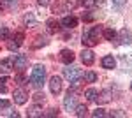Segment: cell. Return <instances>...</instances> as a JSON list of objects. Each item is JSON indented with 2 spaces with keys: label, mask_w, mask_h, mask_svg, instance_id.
Returning <instances> with one entry per match:
<instances>
[{
  "label": "cell",
  "mask_w": 132,
  "mask_h": 118,
  "mask_svg": "<svg viewBox=\"0 0 132 118\" xmlns=\"http://www.w3.org/2000/svg\"><path fill=\"white\" fill-rule=\"evenodd\" d=\"M44 79H46V69H44V65H35L34 70H32L30 74V83L34 88H41L42 85H44Z\"/></svg>",
  "instance_id": "cell-1"
},
{
  "label": "cell",
  "mask_w": 132,
  "mask_h": 118,
  "mask_svg": "<svg viewBox=\"0 0 132 118\" xmlns=\"http://www.w3.org/2000/svg\"><path fill=\"white\" fill-rule=\"evenodd\" d=\"M99 35H101V28L99 27H92V28L85 30V34H83V44L85 46H95L97 42H99Z\"/></svg>",
  "instance_id": "cell-2"
},
{
  "label": "cell",
  "mask_w": 132,
  "mask_h": 118,
  "mask_svg": "<svg viewBox=\"0 0 132 118\" xmlns=\"http://www.w3.org/2000/svg\"><path fill=\"white\" fill-rule=\"evenodd\" d=\"M76 92H72L71 88H69V92H67V95H65V99H63V108L67 109V111H72V109L76 108Z\"/></svg>",
  "instance_id": "cell-3"
},
{
  "label": "cell",
  "mask_w": 132,
  "mask_h": 118,
  "mask_svg": "<svg viewBox=\"0 0 132 118\" xmlns=\"http://www.w3.org/2000/svg\"><path fill=\"white\" fill-rule=\"evenodd\" d=\"M63 76L69 79V81H74V79H78L79 76H81V70L78 69V67H74V65H67L65 69H63Z\"/></svg>",
  "instance_id": "cell-4"
},
{
  "label": "cell",
  "mask_w": 132,
  "mask_h": 118,
  "mask_svg": "<svg viewBox=\"0 0 132 118\" xmlns=\"http://www.w3.org/2000/svg\"><path fill=\"white\" fill-rule=\"evenodd\" d=\"M12 97H14V102H16V104L23 106V104H27V100H28V93L23 88H18V90H14Z\"/></svg>",
  "instance_id": "cell-5"
},
{
  "label": "cell",
  "mask_w": 132,
  "mask_h": 118,
  "mask_svg": "<svg viewBox=\"0 0 132 118\" xmlns=\"http://www.w3.org/2000/svg\"><path fill=\"white\" fill-rule=\"evenodd\" d=\"M50 90H51V93H55V95H58L62 92V78L60 76H53L50 79Z\"/></svg>",
  "instance_id": "cell-6"
},
{
  "label": "cell",
  "mask_w": 132,
  "mask_h": 118,
  "mask_svg": "<svg viewBox=\"0 0 132 118\" xmlns=\"http://www.w3.org/2000/svg\"><path fill=\"white\" fill-rule=\"evenodd\" d=\"M14 69H18V70H23L27 65H28V58L25 57V55H16L14 57Z\"/></svg>",
  "instance_id": "cell-7"
},
{
  "label": "cell",
  "mask_w": 132,
  "mask_h": 118,
  "mask_svg": "<svg viewBox=\"0 0 132 118\" xmlns=\"http://www.w3.org/2000/svg\"><path fill=\"white\" fill-rule=\"evenodd\" d=\"M81 62L85 65H92L95 62V55H93L92 49H83L81 51Z\"/></svg>",
  "instance_id": "cell-8"
},
{
  "label": "cell",
  "mask_w": 132,
  "mask_h": 118,
  "mask_svg": "<svg viewBox=\"0 0 132 118\" xmlns=\"http://www.w3.org/2000/svg\"><path fill=\"white\" fill-rule=\"evenodd\" d=\"M12 69H14V65H12V60L11 58L0 60V74H9Z\"/></svg>",
  "instance_id": "cell-9"
},
{
  "label": "cell",
  "mask_w": 132,
  "mask_h": 118,
  "mask_svg": "<svg viewBox=\"0 0 132 118\" xmlns=\"http://www.w3.org/2000/svg\"><path fill=\"white\" fill-rule=\"evenodd\" d=\"M60 60L65 64V65H69L74 62V53H72L71 49H62L60 51Z\"/></svg>",
  "instance_id": "cell-10"
},
{
  "label": "cell",
  "mask_w": 132,
  "mask_h": 118,
  "mask_svg": "<svg viewBox=\"0 0 132 118\" xmlns=\"http://www.w3.org/2000/svg\"><path fill=\"white\" fill-rule=\"evenodd\" d=\"M60 23H62V27H65V28H74L78 25V20L74 16H63Z\"/></svg>",
  "instance_id": "cell-11"
},
{
  "label": "cell",
  "mask_w": 132,
  "mask_h": 118,
  "mask_svg": "<svg viewBox=\"0 0 132 118\" xmlns=\"http://www.w3.org/2000/svg\"><path fill=\"white\" fill-rule=\"evenodd\" d=\"M101 64H102V67H104V69H114V65H116V60L113 58L111 55H106V57L101 60Z\"/></svg>",
  "instance_id": "cell-12"
},
{
  "label": "cell",
  "mask_w": 132,
  "mask_h": 118,
  "mask_svg": "<svg viewBox=\"0 0 132 118\" xmlns=\"http://www.w3.org/2000/svg\"><path fill=\"white\" fill-rule=\"evenodd\" d=\"M120 42H122V44H130V42H132V34H130V30L123 28L122 32H120Z\"/></svg>",
  "instance_id": "cell-13"
},
{
  "label": "cell",
  "mask_w": 132,
  "mask_h": 118,
  "mask_svg": "<svg viewBox=\"0 0 132 118\" xmlns=\"http://www.w3.org/2000/svg\"><path fill=\"white\" fill-rule=\"evenodd\" d=\"M99 104H106V102H109L111 100V92L109 90H102L101 93H99V97L95 99Z\"/></svg>",
  "instance_id": "cell-14"
},
{
  "label": "cell",
  "mask_w": 132,
  "mask_h": 118,
  "mask_svg": "<svg viewBox=\"0 0 132 118\" xmlns=\"http://www.w3.org/2000/svg\"><path fill=\"white\" fill-rule=\"evenodd\" d=\"M46 27H48V32H50V34H56V30H58V21L50 18V20L46 21Z\"/></svg>",
  "instance_id": "cell-15"
},
{
  "label": "cell",
  "mask_w": 132,
  "mask_h": 118,
  "mask_svg": "<svg viewBox=\"0 0 132 118\" xmlns=\"http://www.w3.org/2000/svg\"><path fill=\"white\" fill-rule=\"evenodd\" d=\"M30 118H37V116H44V113H42V109L39 108V106H32L30 109H28V113H27Z\"/></svg>",
  "instance_id": "cell-16"
},
{
  "label": "cell",
  "mask_w": 132,
  "mask_h": 118,
  "mask_svg": "<svg viewBox=\"0 0 132 118\" xmlns=\"http://www.w3.org/2000/svg\"><path fill=\"white\" fill-rule=\"evenodd\" d=\"M23 21H25V25H27V27H35V25H37V20H35L34 12H28V14L23 18Z\"/></svg>",
  "instance_id": "cell-17"
},
{
  "label": "cell",
  "mask_w": 132,
  "mask_h": 118,
  "mask_svg": "<svg viewBox=\"0 0 132 118\" xmlns=\"http://www.w3.org/2000/svg\"><path fill=\"white\" fill-rule=\"evenodd\" d=\"M102 35H104V37H106L108 41H113V39H116V32H114L113 28H109V27H108V28H104V30H102Z\"/></svg>",
  "instance_id": "cell-18"
},
{
  "label": "cell",
  "mask_w": 132,
  "mask_h": 118,
  "mask_svg": "<svg viewBox=\"0 0 132 118\" xmlns=\"http://www.w3.org/2000/svg\"><path fill=\"white\" fill-rule=\"evenodd\" d=\"M88 115V108L85 106V104H81V106H76V116L78 118H83Z\"/></svg>",
  "instance_id": "cell-19"
},
{
  "label": "cell",
  "mask_w": 132,
  "mask_h": 118,
  "mask_svg": "<svg viewBox=\"0 0 132 118\" xmlns=\"http://www.w3.org/2000/svg\"><path fill=\"white\" fill-rule=\"evenodd\" d=\"M85 97H86V100L93 102V100L97 99V90H95V88H88L86 92H85Z\"/></svg>",
  "instance_id": "cell-20"
},
{
  "label": "cell",
  "mask_w": 132,
  "mask_h": 118,
  "mask_svg": "<svg viewBox=\"0 0 132 118\" xmlns=\"http://www.w3.org/2000/svg\"><path fill=\"white\" fill-rule=\"evenodd\" d=\"M85 81H86V83H95V81H97V74H95L93 70L85 72Z\"/></svg>",
  "instance_id": "cell-21"
},
{
  "label": "cell",
  "mask_w": 132,
  "mask_h": 118,
  "mask_svg": "<svg viewBox=\"0 0 132 118\" xmlns=\"http://www.w3.org/2000/svg\"><path fill=\"white\" fill-rule=\"evenodd\" d=\"M11 35V32L7 27H0V41H7Z\"/></svg>",
  "instance_id": "cell-22"
},
{
  "label": "cell",
  "mask_w": 132,
  "mask_h": 118,
  "mask_svg": "<svg viewBox=\"0 0 132 118\" xmlns=\"http://www.w3.org/2000/svg\"><path fill=\"white\" fill-rule=\"evenodd\" d=\"M92 116L93 118H99V116H109V113H106V109H102V108H97L93 113H92Z\"/></svg>",
  "instance_id": "cell-23"
},
{
  "label": "cell",
  "mask_w": 132,
  "mask_h": 118,
  "mask_svg": "<svg viewBox=\"0 0 132 118\" xmlns=\"http://www.w3.org/2000/svg\"><path fill=\"white\" fill-rule=\"evenodd\" d=\"M7 83H9V78L0 79V93H5V92H7Z\"/></svg>",
  "instance_id": "cell-24"
},
{
  "label": "cell",
  "mask_w": 132,
  "mask_h": 118,
  "mask_svg": "<svg viewBox=\"0 0 132 118\" xmlns=\"http://www.w3.org/2000/svg\"><path fill=\"white\" fill-rule=\"evenodd\" d=\"M50 41L46 37H37V42H34V48H41V46H46Z\"/></svg>",
  "instance_id": "cell-25"
},
{
  "label": "cell",
  "mask_w": 132,
  "mask_h": 118,
  "mask_svg": "<svg viewBox=\"0 0 132 118\" xmlns=\"http://www.w3.org/2000/svg\"><path fill=\"white\" fill-rule=\"evenodd\" d=\"M18 5V0H4V7L5 9H14Z\"/></svg>",
  "instance_id": "cell-26"
},
{
  "label": "cell",
  "mask_w": 132,
  "mask_h": 118,
  "mask_svg": "<svg viewBox=\"0 0 132 118\" xmlns=\"http://www.w3.org/2000/svg\"><path fill=\"white\" fill-rule=\"evenodd\" d=\"M79 5V0H67L65 2V7L67 9H74V7H78Z\"/></svg>",
  "instance_id": "cell-27"
},
{
  "label": "cell",
  "mask_w": 132,
  "mask_h": 118,
  "mask_svg": "<svg viewBox=\"0 0 132 118\" xmlns=\"http://www.w3.org/2000/svg\"><path fill=\"white\" fill-rule=\"evenodd\" d=\"M23 41H25V35H23V34H21V32H16V34H14V42H18V44H23Z\"/></svg>",
  "instance_id": "cell-28"
},
{
  "label": "cell",
  "mask_w": 132,
  "mask_h": 118,
  "mask_svg": "<svg viewBox=\"0 0 132 118\" xmlns=\"http://www.w3.org/2000/svg\"><path fill=\"white\" fill-rule=\"evenodd\" d=\"M125 4H127V0H113V5H114V9H122Z\"/></svg>",
  "instance_id": "cell-29"
},
{
  "label": "cell",
  "mask_w": 132,
  "mask_h": 118,
  "mask_svg": "<svg viewBox=\"0 0 132 118\" xmlns=\"http://www.w3.org/2000/svg\"><path fill=\"white\" fill-rule=\"evenodd\" d=\"M16 83H20V85H25V81H27V78H25V76H23V74H21V70H20V74H16Z\"/></svg>",
  "instance_id": "cell-30"
},
{
  "label": "cell",
  "mask_w": 132,
  "mask_h": 118,
  "mask_svg": "<svg viewBox=\"0 0 132 118\" xmlns=\"http://www.w3.org/2000/svg\"><path fill=\"white\" fill-rule=\"evenodd\" d=\"M7 48H9L11 51H16V49L20 48V44H18V42H14V41H9V42H7Z\"/></svg>",
  "instance_id": "cell-31"
},
{
  "label": "cell",
  "mask_w": 132,
  "mask_h": 118,
  "mask_svg": "<svg viewBox=\"0 0 132 118\" xmlns=\"http://www.w3.org/2000/svg\"><path fill=\"white\" fill-rule=\"evenodd\" d=\"M79 4H83L85 7H93L95 5V0H79Z\"/></svg>",
  "instance_id": "cell-32"
},
{
  "label": "cell",
  "mask_w": 132,
  "mask_h": 118,
  "mask_svg": "<svg viewBox=\"0 0 132 118\" xmlns=\"http://www.w3.org/2000/svg\"><path fill=\"white\" fill-rule=\"evenodd\" d=\"M34 100H35L37 104L44 102V93H35V95H34Z\"/></svg>",
  "instance_id": "cell-33"
},
{
  "label": "cell",
  "mask_w": 132,
  "mask_h": 118,
  "mask_svg": "<svg viewBox=\"0 0 132 118\" xmlns=\"http://www.w3.org/2000/svg\"><path fill=\"white\" fill-rule=\"evenodd\" d=\"M44 116H58V109H48L44 113Z\"/></svg>",
  "instance_id": "cell-34"
},
{
  "label": "cell",
  "mask_w": 132,
  "mask_h": 118,
  "mask_svg": "<svg viewBox=\"0 0 132 118\" xmlns=\"http://www.w3.org/2000/svg\"><path fill=\"white\" fill-rule=\"evenodd\" d=\"M93 18H95V16H93L92 12H86V14H83V21H88V23H90V21H93Z\"/></svg>",
  "instance_id": "cell-35"
},
{
  "label": "cell",
  "mask_w": 132,
  "mask_h": 118,
  "mask_svg": "<svg viewBox=\"0 0 132 118\" xmlns=\"http://www.w3.org/2000/svg\"><path fill=\"white\" fill-rule=\"evenodd\" d=\"M7 108H9V100L0 99V111H2V109H7Z\"/></svg>",
  "instance_id": "cell-36"
},
{
  "label": "cell",
  "mask_w": 132,
  "mask_h": 118,
  "mask_svg": "<svg viewBox=\"0 0 132 118\" xmlns=\"http://www.w3.org/2000/svg\"><path fill=\"white\" fill-rule=\"evenodd\" d=\"M37 4L42 5V7H46V5H50V0H37Z\"/></svg>",
  "instance_id": "cell-37"
},
{
  "label": "cell",
  "mask_w": 132,
  "mask_h": 118,
  "mask_svg": "<svg viewBox=\"0 0 132 118\" xmlns=\"http://www.w3.org/2000/svg\"><path fill=\"white\" fill-rule=\"evenodd\" d=\"M111 116H125L122 111H114V113H111Z\"/></svg>",
  "instance_id": "cell-38"
},
{
  "label": "cell",
  "mask_w": 132,
  "mask_h": 118,
  "mask_svg": "<svg viewBox=\"0 0 132 118\" xmlns=\"http://www.w3.org/2000/svg\"><path fill=\"white\" fill-rule=\"evenodd\" d=\"M5 9V7H4V0H0V14H2V11Z\"/></svg>",
  "instance_id": "cell-39"
},
{
  "label": "cell",
  "mask_w": 132,
  "mask_h": 118,
  "mask_svg": "<svg viewBox=\"0 0 132 118\" xmlns=\"http://www.w3.org/2000/svg\"><path fill=\"white\" fill-rule=\"evenodd\" d=\"M130 90H132V83H130Z\"/></svg>",
  "instance_id": "cell-40"
}]
</instances>
